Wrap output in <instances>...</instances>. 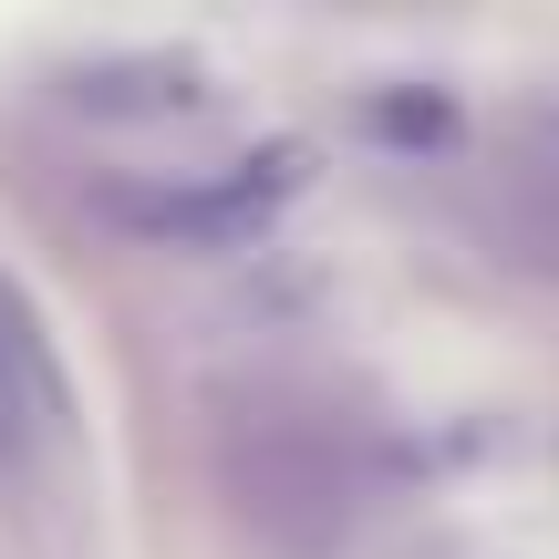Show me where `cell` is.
I'll return each mask as SVG.
<instances>
[{
	"mask_svg": "<svg viewBox=\"0 0 559 559\" xmlns=\"http://www.w3.org/2000/svg\"><path fill=\"white\" fill-rule=\"evenodd\" d=\"M207 487L280 559H332L383 508V456L353 404L311 383H228L207 415Z\"/></svg>",
	"mask_w": 559,
	"mask_h": 559,
	"instance_id": "cell-1",
	"label": "cell"
},
{
	"mask_svg": "<svg viewBox=\"0 0 559 559\" xmlns=\"http://www.w3.org/2000/svg\"><path fill=\"white\" fill-rule=\"evenodd\" d=\"M62 436H73V373H62L32 290L0 270V466H41Z\"/></svg>",
	"mask_w": 559,
	"mask_h": 559,
	"instance_id": "cell-2",
	"label": "cell"
},
{
	"mask_svg": "<svg viewBox=\"0 0 559 559\" xmlns=\"http://www.w3.org/2000/svg\"><path fill=\"white\" fill-rule=\"evenodd\" d=\"M487 228H498V249L519 270L559 280V124L487 166Z\"/></svg>",
	"mask_w": 559,
	"mask_h": 559,
	"instance_id": "cell-3",
	"label": "cell"
}]
</instances>
